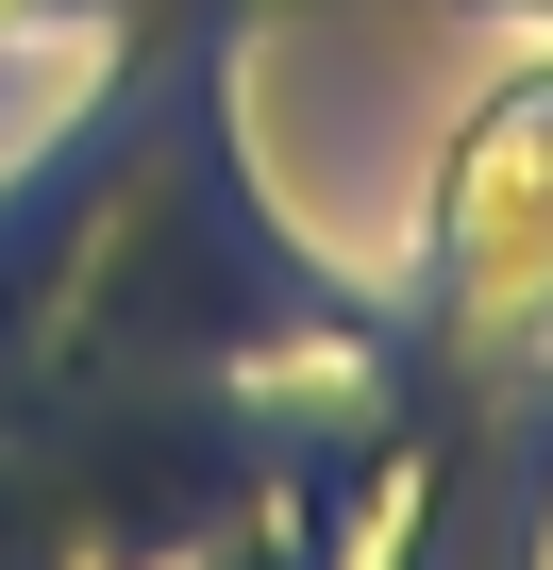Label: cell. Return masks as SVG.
<instances>
[{"label": "cell", "instance_id": "6da1fadb", "mask_svg": "<svg viewBox=\"0 0 553 570\" xmlns=\"http://www.w3.org/2000/svg\"><path fill=\"white\" fill-rule=\"evenodd\" d=\"M486 18H536L553 35V0H486ZM403 303L453 353L553 336V68H520V85L470 101V135H453V168L419 202V252H403Z\"/></svg>", "mask_w": 553, "mask_h": 570}, {"label": "cell", "instance_id": "7a4b0ae2", "mask_svg": "<svg viewBox=\"0 0 553 570\" xmlns=\"http://www.w3.org/2000/svg\"><path fill=\"white\" fill-rule=\"evenodd\" d=\"M101 18H135V0H0V51L18 35H101Z\"/></svg>", "mask_w": 553, "mask_h": 570}]
</instances>
